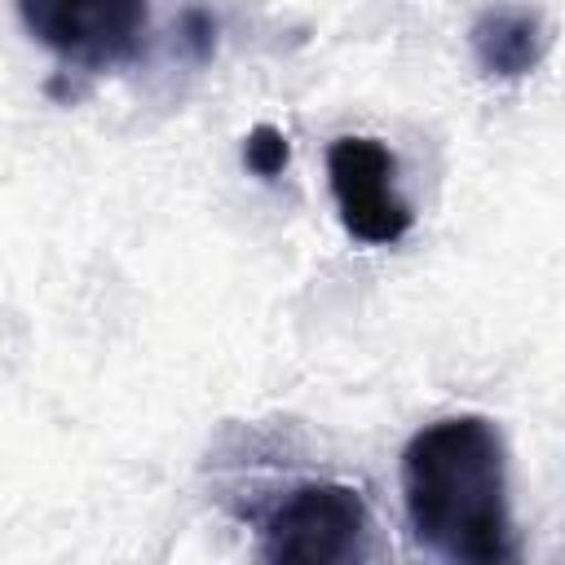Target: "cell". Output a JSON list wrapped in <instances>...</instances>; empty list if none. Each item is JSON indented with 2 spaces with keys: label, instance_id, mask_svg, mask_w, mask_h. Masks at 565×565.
Instances as JSON below:
<instances>
[{
  "label": "cell",
  "instance_id": "cell-4",
  "mask_svg": "<svg viewBox=\"0 0 565 565\" xmlns=\"http://www.w3.org/2000/svg\"><path fill=\"white\" fill-rule=\"evenodd\" d=\"M327 185L349 238L393 247L411 234L415 212L397 190V159L375 137H335L327 146Z\"/></svg>",
  "mask_w": 565,
  "mask_h": 565
},
{
  "label": "cell",
  "instance_id": "cell-7",
  "mask_svg": "<svg viewBox=\"0 0 565 565\" xmlns=\"http://www.w3.org/2000/svg\"><path fill=\"white\" fill-rule=\"evenodd\" d=\"M177 44L190 53V62H212L216 53V18L199 4H190L177 22Z\"/></svg>",
  "mask_w": 565,
  "mask_h": 565
},
{
  "label": "cell",
  "instance_id": "cell-5",
  "mask_svg": "<svg viewBox=\"0 0 565 565\" xmlns=\"http://www.w3.org/2000/svg\"><path fill=\"white\" fill-rule=\"evenodd\" d=\"M468 44L481 75L525 79L547 57V22L530 4H490L468 26Z\"/></svg>",
  "mask_w": 565,
  "mask_h": 565
},
{
  "label": "cell",
  "instance_id": "cell-3",
  "mask_svg": "<svg viewBox=\"0 0 565 565\" xmlns=\"http://www.w3.org/2000/svg\"><path fill=\"white\" fill-rule=\"evenodd\" d=\"M31 40L75 71H115L141 57L150 35V0H18Z\"/></svg>",
  "mask_w": 565,
  "mask_h": 565
},
{
  "label": "cell",
  "instance_id": "cell-1",
  "mask_svg": "<svg viewBox=\"0 0 565 565\" xmlns=\"http://www.w3.org/2000/svg\"><path fill=\"white\" fill-rule=\"evenodd\" d=\"M402 508L419 547L441 561H512L508 450L486 415H441L402 446Z\"/></svg>",
  "mask_w": 565,
  "mask_h": 565
},
{
  "label": "cell",
  "instance_id": "cell-2",
  "mask_svg": "<svg viewBox=\"0 0 565 565\" xmlns=\"http://www.w3.org/2000/svg\"><path fill=\"white\" fill-rule=\"evenodd\" d=\"M371 552V508L349 481H300L260 521V556L278 565H344Z\"/></svg>",
  "mask_w": 565,
  "mask_h": 565
},
{
  "label": "cell",
  "instance_id": "cell-6",
  "mask_svg": "<svg viewBox=\"0 0 565 565\" xmlns=\"http://www.w3.org/2000/svg\"><path fill=\"white\" fill-rule=\"evenodd\" d=\"M243 163H247L252 177L278 181V177L287 172V163H291V141H287V132L274 128V124H256V128L243 137Z\"/></svg>",
  "mask_w": 565,
  "mask_h": 565
}]
</instances>
